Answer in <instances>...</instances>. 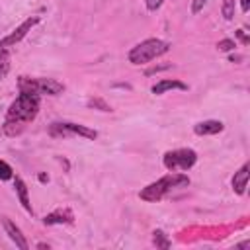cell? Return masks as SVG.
Returning <instances> with one entry per match:
<instances>
[{
    "instance_id": "ffe728a7",
    "label": "cell",
    "mask_w": 250,
    "mask_h": 250,
    "mask_svg": "<svg viewBox=\"0 0 250 250\" xmlns=\"http://www.w3.org/2000/svg\"><path fill=\"white\" fill-rule=\"evenodd\" d=\"M234 47H236V43H234L232 39H221V41L217 43V49H219V51H225V53L232 51Z\"/></svg>"
},
{
    "instance_id": "5bb4252c",
    "label": "cell",
    "mask_w": 250,
    "mask_h": 250,
    "mask_svg": "<svg viewBox=\"0 0 250 250\" xmlns=\"http://www.w3.org/2000/svg\"><path fill=\"white\" fill-rule=\"evenodd\" d=\"M152 244H154L156 248H170V246H172V242L168 240V236H166L160 229L152 232Z\"/></svg>"
},
{
    "instance_id": "8fae6325",
    "label": "cell",
    "mask_w": 250,
    "mask_h": 250,
    "mask_svg": "<svg viewBox=\"0 0 250 250\" xmlns=\"http://www.w3.org/2000/svg\"><path fill=\"white\" fill-rule=\"evenodd\" d=\"M248 188V164H242L238 172H234L232 176V191L236 195H244Z\"/></svg>"
},
{
    "instance_id": "9c48e42d",
    "label": "cell",
    "mask_w": 250,
    "mask_h": 250,
    "mask_svg": "<svg viewBox=\"0 0 250 250\" xmlns=\"http://www.w3.org/2000/svg\"><path fill=\"white\" fill-rule=\"evenodd\" d=\"M225 129L223 121H217V119H205V121H199L193 125V133L199 135V137H205V135H217Z\"/></svg>"
},
{
    "instance_id": "d4e9b609",
    "label": "cell",
    "mask_w": 250,
    "mask_h": 250,
    "mask_svg": "<svg viewBox=\"0 0 250 250\" xmlns=\"http://www.w3.org/2000/svg\"><path fill=\"white\" fill-rule=\"evenodd\" d=\"M248 8H250V0H240V10L248 12Z\"/></svg>"
},
{
    "instance_id": "9a60e30c",
    "label": "cell",
    "mask_w": 250,
    "mask_h": 250,
    "mask_svg": "<svg viewBox=\"0 0 250 250\" xmlns=\"http://www.w3.org/2000/svg\"><path fill=\"white\" fill-rule=\"evenodd\" d=\"M8 70H10V53L8 49L0 47V80L8 74Z\"/></svg>"
},
{
    "instance_id": "30bf717a",
    "label": "cell",
    "mask_w": 250,
    "mask_h": 250,
    "mask_svg": "<svg viewBox=\"0 0 250 250\" xmlns=\"http://www.w3.org/2000/svg\"><path fill=\"white\" fill-rule=\"evenodd\" d=\"M72 221H74V215L68 209H57V211L45 215V219H43L45 225H72Z\"/></svg>"
},
{
    "instance_id": "4316f807",
    "label": "cell",
    "mask_w": 250,
    "mask_h": 250,
    "mask_svg": "<svg viewBox=\"0 0 250 250\" xmlns=\"http://www.w3.org/2000/svg\"><path fill=\"white\" fill-rule=\"evenodd\" d=\"M39 180H41V182H49V178H47L45 174H39Z\"/></svg>"
},
{
    "instance_id": "7402d4cb",
    "label": "cell",
    "mask_w": 250,
    "mask_h": 250,
    "mask_svg": "<svg viewBox=\"0 0 250 250\" xmlns=\"http://www.w3.org/2000/svg\"><path fill=\"white\" fill-rule=\"evenodd\" d=\"M162 2H164V0H146V10L156 12V10L162 6Z\"/></svg>"
},
{
    "instance_id": "52a82bcc",
    "label": "cell",
    "mask_w": 250,
    "mask_h": 250,
    "mask_svg": "<svg viewBox=\"0 0 250 250\" xmlns=\"http://www.w3.org/2000/svg\"><path fill=\"white\" fill-rule=\"evenodd\" d=\"M39 23V18L37 16H33V18H27L23 23H20L10 35H6L4 39H0V47H4V49H8V47H14L16 43H20L25 35H27V31L33 27V25H37Z\"/></svg>"
},
{
    "instance_id": "277c9868",
    "label": "cell",
    "mask_w": 250,
    "mask_h": 250,
    "mask_svg": "<svg viewBox=\"0 0 250 250\" xmlns=\"http://www.w3.org/2000/svg\"><path fill=\"white\" fill-rule=\"evenodd\" d=\"M20 92H29V94H47V96H59L64 92V84H61L55 78H29V76H20L18 80Z\"/></svg>"
},
{
    "instance_id": "8992f818",
    "label": "cell",
    "mask_w": 250,
    "mask_h": 250,
    "mask_svg": "<svg viewBox=\"0 0 250 250\" xmlns=\"http://www.w3.org/2000/svg\"><path fill=\"white\" fill-rule=\"evenodd\" d=\"M49 135L53 137H84V139H90V141H96L98 139V131L96 129H90L86 125H80V123H70V121H55L49 125Z\"/></svg>"
},
{
    "instance_id": "d6986e66",
    "label": "cell",
    "mask_w": 250,
    "mask_h": 250,
    "mask_svg": "<svg viewBox=\"0 0 250 250\" xmlns=\"http://www.w3.org/2000/svg\"><path fill=\"white\" fill-rule=\"evenodd\" d=\"M0 180H2V182L14 180V170H12V166H10L6 160H2V158H0Z\"/></svg>"
},
{
    "instance_id": "5b68a950",
    "label": "cell",
    "mask_w": 250,
    "mask_h": 250,
    "mask_svg": "<svg viewBox=\"0 0 250 250\" xmlns=\"http://www.w3.org/2000/svg\"><path fill=\"white\" fill-rule=\"evenodd\" d=\"M164 168L170 172L176 170H189L195 162H197V152L193 148H176V150H168L162 156Z\"/></svg>"
},
{
    "instance_id": "3957f363",
    "label": "cell",
    "mask_w": 250,
    "mask_h": 250,
    "mask_svg": "<svg viewBox=\"0 0 250 250\" xmlns=\"http://www.w3.org/2000/svg\"><path fill=\"white\" fill-rule=\"evenodd\" d=\"M168 49H170V43L168 41H162L158 37H150V39H145V41L137 43L129 51L127 59H129L131 64H145V62L154 61L156 57L168 53Z\"/></svg>"
},
{
    "instance_id": "ba28073f",
    "label": "cell",
    "mask_w": 250,
    "mask_h": 250,
    "mask_svg": "<svg viewBox=\"0 0 250 250\" xmlns=\"http://www.w3.org/2000/svg\"><path fill=\"white\" fill-rule=\"evenodd\" d=\"M2 225H4V230H6V234L16 242V246L20 248V250H27L29 248V244H27V240H25V236L21 234V230H20V227H16V223H12L8 217H2Z\"/></svg>"
},
{
    "instance_id": "44dd1931",
    "label": "cell",
    "mask_w": 250,
    "mask_h": 250,
    "mask_svg": "<svg viewBox=\"0 0 250 250\" xmlns=\"http://www.w3.org/2000/svg\"><path fill=\"white\" fill-rule=\"evenodd\" d=\"M205 4H207V0H191V14H199Z\"/></svg>"
},
{
    "instance_id": "e0dca14e",
    "label": "cell",
    "mask_w": 250,
    "mask_h": 250,
    "mask_svg": "<svg viewBox=\"0 0 250 250\" xmlns=\"http://www.w3.org/2000/svg\"><path fill=\"white\" fill-rule=\"evenodd\" d=\"M23 123H18V121H4V133L10 135V137H16L23 131Z\"/></svg>"
},
{
    "instance_id": "ac0fdd59",
    "label": "cell",
    "mask_w": 250,
    "mask_h": 250,
    "mask_svg": "<svg viewBox=\"0 0 250 250\" xmlns=\"http://www.w3.org/2000/svg\"><path fill=\"white\" fill-rule=\"evenodd\" d=\"M234 6H236V0H223V6H221V14L227 21H230L234 18Z\"/></svg>"
},
{
    "instance_id": "2e32d148",
    "label": "cell",
    "mask_w": 250,
    "mask_h": 250,
    "mask_svg": "<svg viewBox=\"0 0 250 250\" xmlns=\"http://www.w3.org/2000/svg\"><path fill=\"white\" fill-rule=\"evenodd\" d=\"M88 107H94V109L104 111V113H111V111H113V109H111V105H109V104H105L102 98H90V100H88Z\"/></svg>"
},
{
    "instance_id": "603a6c76",
    "label": "cell",
    "mask_w": 250,
    "mask_h": 250,
    "mask_svg": "<svg viewBox=\"0 0 250 250\" xmlns=\"http://www.w3.org/2000/svg\"><path fill=\"white\" fill-rule=\"evenodd\" d=\"M236 37L242 41V45H248V43H250V39H248V35L244 33V29H238V31H236Z\"/></svg>"
},
{
    "instance_id": "4fadbf2b",
    "label": "cell",
    "mask_w": 250,
    "mask_h": 250,
    "mask_svg": "<svg viewBox=\"0 0 250 250\" xmlns=\"http://www.w3.org/2000/svg\"><path fill=\"white\" fill-rule=\"evenodd\" d=\"M168 90H188V84H184V82H180V80H160V82H156V84L150 88V92H152L154 96H160V94H164V92H168Z\"/></svg>"
},
{
    "instance_id": "7a4b0ae2",
    "label": "cell",
    "mask_w": 250,
    "mask_h": 250,
    "mask_svg": "<svg viewBox=\"0 0 250 250\" xmlns=\"http://www.w3.org/2000/svg\"><path fill=\"white\" fill-rule=\"evenodd\" d=\"M39 113V96L29 92H20V96L10 104L6 121H18V123H29Z\"/></svg>"
},
{
    "instance_id": "cb8c5ba5",
    "label": "cell",
    "mask_w": 250,
    "mask_h": 250,
    "mask_svg": "<svg viewBox=\"0 0 250 250\" xmlns=\"http://www.w3.org/2000/svg\"><path fill=\"white\" fill-rule=\"evenodd\" d=\"M166 68H170V64H162V66H154V68H148L145 74L148 76V74H154V72H158V70H166Z\"/></svg>"
},
{
    "instance_id": "7c38bea8",
    "label": "cell",
    "mask_w": 250,
    "mask_h": 250,
    "mask_svg": "<svg viewBox=\"0 0 250 250\" xmlns=\"http://www.w3.org/2000/svg\"><path fill=\"white\" fill-rule=\"evenodd\" d=\"M14 188H16V193H18V199H20L21 207H23L27 213H33L31 203H29V195H27V186H25V182H23L20 176H14Z\"/></svg>"
},
{
    "instance_id": "484cf974",
    "label": "cell",
    "mask_w": 250,
    "mask_h": 250,
    "mask_svg": "<svg viewBox=\"0 0 250 250\" xmlns=\"http://www.w3.org/2000/svg\"><path fill=\"white\" fill-rule=\"evenodd\" d=\"M37 248H41V250H45V248H47V250H49V244H45V242H39V244H37Z\"/></svg>"
},
{
    "instance_id": "6da1fadb",
    "label": "cell",
    "mask_w": 250,
    "mask_h": 250,
    "mask_svg": "<svg viewBox=\"0 0 250 250\" xmlns=\"http://www.w3.org/2000/svg\"><path fill=\"white\" fill-rule=\"evenodd\" d=\"M189 186V178L188 174H178V172H170L166 176H162L160 180L148 184L146 188L141 189L139 197L143 201H148V203H154V201H160L166 193H170L172 189H180V188H188Z\"/></svg>"
}]
</instances>
